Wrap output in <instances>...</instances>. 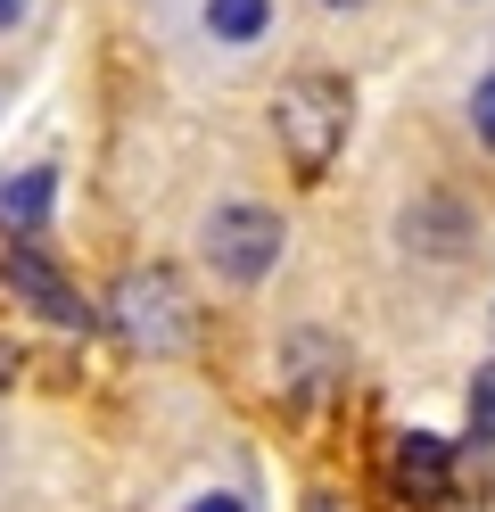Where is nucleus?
<instances>
[{
    "label": "nucleus",
    "instance_id": "nucleus-10",
    "mask_svg": "<svg viewBox=\"0 0 495 512\" xmlns=\"http://www.w3.org/2000/svg\"><path fill=\"white\" fill-rule=\"evenodd\" d=\"M190 512H248V496H231V488H215V496H198Z\"/></svg>",
    "mask_w": 495,
    "mask_h": 512
},
{
    "label": "nucleus",
    "instance_id": "nucleus-3",
    "mask_svg": "<svg viewBox=\"0 0 495 512\" xmlns=\"http://www.w3.org/2000/svg\"><path fill=\"white\" fill-rule=\"evenodd\" d=\"M207 265H215V281H231V290H248V281H264L281 265V215L273 207H223V215H207Z\"/></svg>",
    "mask_w": 495,
    "mask_h": 512
},
{
    "label": "nucleus",
    "instance_id": "nucleus-1",
    "mask_svg": "<svg viewBox=\"0 0 495 512\" xmlns=\"http://www.w3.org/2000/svg\"><path fill=\"white\" fill-rule=\"evenodd\" d=\"M347 116H355V100H347L339 75H297V83H281L273 133H281V149H289V166H297V174H322L330 157H339V141H347Z\"/></svg>",
    "mask_w": 495,
    "mask_h": 512
},
{
    "label": "nucleus",
    "instance_id": "nucleus-7",
    "mask_svg": "<svg viewBox=\"0 0 495 512\" xmlns=\"http://www.w3.org/2000/svg\"><path fill=\"white\" fill-rule=\"evenodd\" d=\"M50 166H33L25 182H9V190H0V223H9V232H33V223H42V207H50Z\"/></svg>",
    "mask_w": 495,
    "mask_h": 512
},
{
    "label": "nucleus",
    "instance_id": "nucleus-13",
    "mask_svg": "<svg viewBox=\"0 0 495 512\" xmlns=\"http://www.w3.org/2000/svg\"><path fill=\"white\" fill-rule=\"evenodd\" d=\"M306 512H339V504H330V496H314V504H306Z\"/></svg>",
    "mask_w": 495,
    "mask_h": 512
},
{
    "label": "nucleus",
    "instance_id": "nucleus-6",
    "mask_svg": "<svg viewBox=\"0 0 495 512\" xmlns=\"http://www.w3.org/2000/svg\"><path fill=\"white\" fill-rule=\"evenodd\" d=\"M273 25V0H207V34L215 42H256Z\"/></svg>",
    "mask_w": 495,
    "mask_h": 512
},
{
    "label": "nucleus",
    "instance_id": "nucleus-12",
    "mask_svg": "<svg viewBox=\"0 0 495 512\" xmlns=\"http://www.w3.org/2000/svg\"><path fill=\"white\" fill-rule=\"evenodd\" d=\"M25 17V0H0V34H9V25Z\"/></svg>",
    "mask_w": 495,
    "mask_h": 512
},
{
    "label": "nucleus",
    "instance_id": "nucleus-11",
    "mask_svg": "<svg viewBox=\"0 0 495 512\" xmlns=\"http://www.w3.org/2000/svg\"><path fill=\"white\" fill-rule=\"evenodd\" d=\"M9 380H17V347H0V397H9Z\"/></svg>",
    "mask_w": 495,
    "mask_h": 512
},
{
    "label": "nucleus",
    "instance_id": "nucleus-2",
    "mask_svg": "<svg viewBox=\"0 0 495 512\" xmlns=\"http://www.w3.org/2000/svg\"><path fill=\"white\" fill-rule=\"evenodd\" d=\"M108 323H116L124 347H141V356H182L190 347V298H182L174 273H132V281H116Z\"/></svg>",
    "mask_w": 495,
    "mask_h": 512
},
{
    "label": "nucleus",
    "instance_id": "nucleus-5",
    "mask_svg": "<svg viewBox=\"0 0 495 512\" xmlns=\"http://www.w3.org/2000/svg\"><path fill=\"white\" fill-rule=\"evenodd\" d=\"M446 479H454V446L446 438H429V430H413V438H396V488L405 496H446Z\"/></svg>",
    "mask_w": 495,
    "mask_h": 512
},
{
    "label": "nucleus",
    "instance_id": "nucleus-14",
    "mask_svg": "<svg viewBox=\"0 0 495 512\" xmlns=\"http://www.w3.org/2000/svg\"><path fill=\"white\" fill-rule=\"evenodd\" d=\"M322 9H355V0H322Z\"/></svg>",
    "mask_w": 495,
    "mask_h": 512
},
{
    "label": "nucleus",
    "instance_id": "nucleus-9",
    "mask_svg": "<svg viewBox=\"0 0 495 512\" xmlns=\"http://www.w3.org/2000/svg\"><path fill=\"white\" fill-rule=\"evenodd\" d=\"M471 124H479V141L495 149V75H487V83L471 91Z\"/></svg>",
    "mask_w": 495,
    "mask_h": 512
},
{
    "label": "nucleus",
    "instance_id": "nucleus-4",
    "mask_svg": "<svg viewBox=\"0 0 495 512\" xmlns=\"http://www.w3.org/2000/svg\"><path fill=\"white\" fill-rule=\"evenodd\" d=\"M0 290H9V298H25L33 314H50V323H66V331H91V323H99V314H91L75 290H66V281H58L33 248H9V256H0Z\"/></svg>",
    "mask_w": 495,
    "mask_h": 512
},
{
    "label": "nucleus",
    "instance_id": "nucleus-8",
    "mask_svg": "<svg viewBox=\"0 0 495 512\" xmlns=\"http://www.w3.org/2000/svg\"><path fill=\"white\" fill-rule=\"evenodd\" d=\"M471 422H479V438H495V364L471 380Z\"/></svg>",
    "mask_w": 495,
    "mask_h": 512
}]
</instances>
